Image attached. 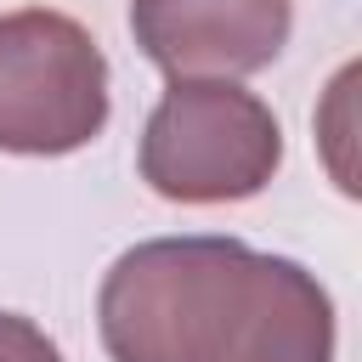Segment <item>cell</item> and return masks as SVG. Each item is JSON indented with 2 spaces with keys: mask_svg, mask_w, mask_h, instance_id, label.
<instances>
[{
  "mask_svg": "<svg viewBox=\"0 0 362 362\" xmlns=\"http://www.w3.org/2000/svg\"><path fill=\"white\" fill-rule=\"evenodd\" d=\"M113 362H334V300L288 255L238 238H147L96 294Z\"/></svg>",
  "mask_w": 362,
  "mask_h": 362,
  "instance_id": "obj_1",
  "label": "cell"
},
{
  "mask_svg": "<svg viewBox=\"0 0 362 362\" xmlns=\"http://www.w3.org/2000/svg\"><path fill=\"white\" fill-rule=\"evenodd\" d=\"M136 164L170 204H238L272 187L283 124L238 79H170L147 113Z\"/></svg>",
  "mask_w": 362,
  "mask_h": 362,
  "instance_id": "obj_2",
  "label": "cell"
},
{
  "mask_svg": "<svg viewBox=\"0 0 362 362\" xmlns=\"http://www.w3.org/2000/svg\"><path fill=\"white\" fill-rule=\"evenodd\" d=\"M107 124V57L68 11L0 17V153L62 158Z\"/></svg>",
  "mask_w": 362,
  "mask_h": 362,
  "instance_id": "obj_3",
  "label": "cell"
},
{
  "mask_svg": "<svg viewBox=\"0 0 362 362\" xmlns=\"http://www.w3.org/2000/svg\"><path fill=\"white\" fill-rule=\"evenodd\" d=\"M294 0H130V34L170 79H243L283 57Z\"/></svg>",
  "mask_w": 362,
  "mask_h": 362,
  "instance_id": "obj_4",
  "label": "cell"
},
{
  "mask_svg": "<svg viewBox=\"0 0 362 362\" xmlns=\"http://www.w3.org/2000/svg\"><path fill=\"white\" fill-rule=\"evenodd\" d=\"M0 362H62V351L40 322H28L17 311H0Z\"/></svg>",
  "mask_w": 362,
  "mask_h": 362,
  "instance_id": "obj_5",
  "label": "cell"
}]
</instances>
